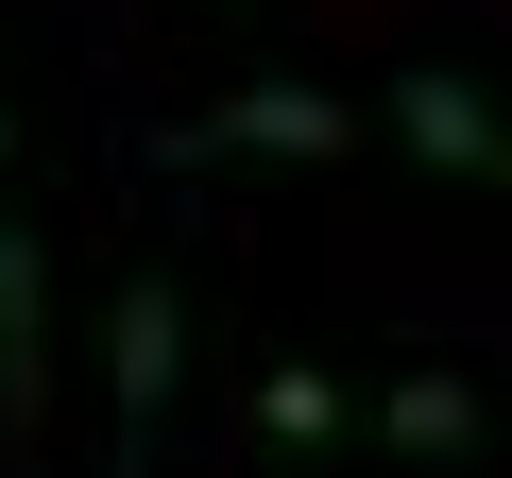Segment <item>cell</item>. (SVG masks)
Segmentation results:
<instances>
[{
	"label": "cell",
	"mask_w": 512,
	"mask_h": 478,
	"mask_svg": "<svg viewBox=\"0 0 512 478\" xmlns=\"http://www.w3.org/2000/svg\"><path fill=\"white\" fill-rule=\"evenodd\" d=\"M103 393H120V461L171 444V393H188V291L171 274H120L103 291Z\"/></svg>",
	"instance_id": "1"
},
{
	"label": "cell",
	"mask_w": 512,
	"mask_h": 478,
	"mask_svg": "<svg viewBox=\"0 0 512 478\" xmlns=\"http://www.w3.org/2000/svg\"><path fill=\"white\" fill-rule=\"evenodd\" d=\"M393 137H410L444 188H512V120H495L461 69H393Z\"/></svg>",
	"instance_id": "2"
},
{
	"label": "cell",
	"mask_w": 512,
	"mask_h": 478,
	"mask_svg": "<svg viewBox=\"0 0 512 478\" xmlns=\"http://www.w3.org/2000/svg\"><path fill=\"white\" fill-rule=\"evenodd\" d=\"M52 427V257L35 222H0V444Z\"/></svg>",
	"instance_id": "3"
},
{
	"label": "cell",
	"mask_w": 512,
	"mask_h": 478,
	"mask_svg": "<svg viewBox=\"0 0 512 478\" xmlns=\"http://www.w3.org/2000/svg\"><path fill=\"white\" fill-rule=\"evenodd\" d=\"M188 154H291V171H325V154H342V103H325V86H239V103L188 120Z\"/></svg>",
	"instance_id": "4"
},
{
	"label": "cell",
	"mask_w": 512,
	"mask_h": 478,
	"mask_svg": "<svg viewBox=\"0 0 512 478\" xmlns=\"http://www.w3.org/2000/svg\"><path fill=\"white\" fill-rule=\"evenodd\" d=\"M376 427H393L410 461H461V444H478V376H444V359H427V376H393V410H376Z\"/></svg>",
	"instance_id": "5"
},
{
	"label": "cell",
	"mask_w": 512,
	"mask_h": 478,
	"mask_svg": "<svg viewBox=\"0 0 512 478\" xmlns=\"http://www.w3.org/2000/svg\"><path fill=\"white\" fill-rule=\"evenodd\" d=\"M256 427H274V444H342V376L274 359V376H256Z\"/></svg>",
	"instance_id": "6"
},
{
	"label": "cell",
	"mask_w": 512,
	"mask_h": 478,
	"mask_svg": "<svg viewBox=\"0 0 512 478\" xmlns=\"http://www.w3.org/2000/svg\"><path fill=\"white\" fill-rule=\"evenodd\" d=\"M0 171H18V137H0Z\"/></svg>",
	"instance_id": "7"
}]
</instances>
